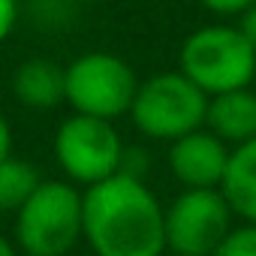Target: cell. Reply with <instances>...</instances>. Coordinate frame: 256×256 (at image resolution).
<instances>
[{"instance_id":"cell-19","label":"cell","mask_w":256,"mask_h":256,"mask_svg":"<svg viewBox=\"0 0 256 256\" xmlns=\"http://www.w3.org/2000/svg\"><path fill=\"white\" fill-rule=\"evenodd\" d=\"M70 4H84L88 6V4H102V0H70Z\"/></svg>"},{"instance_id":"cell-16","label":"cell","mask_w":256,"mask_h":256,"mask_svg":"<svg viewBox=\"0 0 256 256\" xmlns=\"http://www.w3.org/2000/svg\"><path fill=\"white\" fill-rule=\"evenodd\" d=\"M235 28H238V30L244 34V40H247V42L256 48V4L238 16V24H235Z\"/></svg>"},{"instance_id":"cell-21","label":"cell","mask_w":256,"mask_h":256,"mask_svg":"<svg viewBox=\"0 0 256 256\" xmlns=\"http://www.w3.org/2000/svg\"><path fill=\"white\" fill-rule=\"evenodd\" d=\"M253 90H256V76H253Z\"/></svg>"},{"instance_id":"cell-6","label":"cell","mask_w":256,"mask_h":256,"mask_svg":"<svg viewBox=\"0 0 256 256\" xmlns=\"http://www.w3.org/2000/svg\"><path fill=\"white\" fill-rule=\"evenodd\" d=\"M126 145L120 142L112 120L70 114L54 133V160L70 184L94 187L120 172Z\"/></svg>"},{"instance_id":"cell-15","label":"cell","mask_w":256,"mask_h":256,"mask_svg":"<svg viewBox=\"0 0 256 256\" xmlns=\"http://www.w3.org/2000/svg\"><path fill=\"white\" fill-rule=\"evenodd\" d=\"M199 4L214 12V16H229V18H238L244 10H250L256 0H199Z\"/></svg>"},{"instance_id":"cell-18","label":"cell","mask_w":256,"mask_h":256,"mask_svg":"<svg viewBox=\"0 0 256 256\" xmlns=\"http://www.w3.org/2000/svg\"><path fill=\"white\" fill-rule=\"evenodd\" d=\"M0 256H18L16 241H12V238H6V235H0Z\"/></svg>"},{"instance_id":"cell-9","label":"cell","mask_w":256,"mask_h":256,"mask_svg":"<svg viewBox=\"0 0 256 256\" xmlns=\"http://www.w3.org/2000/svg\"><path fill=\"white\" fill-rule=\"evenodd\" d=\"M205 130H211L229 148L250 142L256 136V90H253V84L208 96Z\"/></svg>"},{"instance_id":"cell-1","label":"cell","mask_w":256,"mask_h":256,"mask_svg":"<svg viewBox=\"0 0 256 256\" xmlns=\"http://www.w3.org/2000/svg\"><path fill=\"white\" fill-rule=\"evenodd\" d=\"M82 241L96 256H163L166 205L130 175H112L82 190Z\"/></svg>"},{"instance_id":"cell-4","label":"cell","mask_w":256,"mask_h":256,"mask_svg":"<svg viewBox=\"0 0 256 256\" xmlns=\"http://www.w3.org/2000/svg\"><path fill=\"white\" fill-rule=\"evenodd\" d=\"M205 108L208 94L199 90L181 70H169L154 72L145 82L139 78L133 106L126 114L145 139L172 145L175 139L205 126Z\"/></svg>"},{"instance_id":"cell-13","label":"cell","mask_w":256,"mask_h":256,"mask_svg":"<svg viewBox=\"0 0 256 256\" xmlns=\"http://www.w3.org/2000/svg\"><path fill=\"white\" fill-rule=\"evenodd\" d=\"M211 256H256V223H238L226 232Z\"/></svg>"},{"instance_id":"cell-3","label":"cell","mask_w":256,"mask_h":256,"mask_svg":"<svg viewBox=\"0 0 256 256\" xmlns=\"http://www.w3.org/2000/svg\"><path fill=\"white\" fill-rule=\"evenodd\" d=\"M12 217V241L24 256H66L82 241V190L70 181H40Z\"/></svg>"},{"instance_id":"cell-2","label":"cell","mask_w":256,"mask_h":256,"mask_svg":"<svg viewBox=\"0 0 256 256\" xmlns=\"http://www.w3.org/2000/svg\"><path fill=\"white\" fill-rule=\"evenodd\" d=\"M178 70L208 96L250 88L256 76V48L235 24H205L184 36Z\"/></svg>"},{"instance_id":"cell-5","label":"cell","mask_w":256,"mask_h":256,"mask_svg":"<svg viewBox=\"0 0 256 256\" xmlns=\"http://www.w3.org/2000/svg\"><path fill=\"white\" fill-rule=\"evenodd\" d=\"M136 88V70L114 52H84L64 66V102L76 114L114 124L130 112Z\"/></svg>"},{"instance_id":"cell-17","label":"cell","mask_w":256,"mask_h":256,"mask_svg":"<svg viewBox=\"0 0 256 256\" xmlns=\"http://www.w3.org/2000/svg\"><path fill=\"white\" fill-rule=\"evenodd\" d=\"M10 154H12V126L0 114V160H6Z\"/></svg>"},{"instance_id":"cell-10","label":"cell","mask_w":256,"mask_h":256,"mask_svg":"<svg viewBox=\"0 0 256 256\" xmlns=\"http://www.w3.org/2000/svg\"><path fill=\"white\" fill-rule=\"evenodd\" d=\"M12 96L36 112L64 102V66L52 58H28L12 72Z\"/></svg>"},{"instance_id":"cell-14","label":"cell","mask_w":256,"mask_h":256,"mask_svg":"<svg viewBox=\"0 0 256 256\" xmlns=\"http://www.w3.org/2000/svg\"><path fill=\"white\" fill-rule=\"evenodd\" d=\"M18 16H22V0H0V46L12 36Z\"/></svg>"},{"instance_id":"cell-7","label":"cell","mask_w":256,"mask_h":256,"mask_svg":"<svg viewBox=\"0 0 256 256\" xmlns=\"http://www.w3.org/2000/svg\"><path fill=\"white\" fill-rule=\"evenodd\" d=\"M235 214L220 190H181L166 205V253L211 256Z\"/></svg>"},{"instance_id":"cell-20","label":"cell","mask_w":256,"mask_h":256,"mask_svg":"<svg viewBox=\"0 0 256 256\" xmlns=\"http://www.w3.org/2000/svg\"><path fill=\"white\" fill-rule=\"evenodd\" d=\"M163 256H178V253H163Z\"/></svg>"},{"instance_id":"cell-11","label":"cell","mask_w":256,"mask_h":256,"mask_svg":"<svg viewBox=\"0 0 256 256\" xmlns=\"http://www.w3.org/2000/svg\"><path fill=\"white\" fill-rule=\"evenodd\" d=\"M220 193L226 196V202L238 220L256 223V136L229 151Z\"/></svg>"},{"instance_id":"cell-12","label":"cell","mask_w":256,"mask_h":256,"mask_svg":"<svg viewBox=\"0 0 256 256\" xmlns=\"http://www.w3.org/2000/svg\"><path fill=\"white\" fill-rule=\"evenodd\" d=\"M40 181L42 178L34 163L12 154L6 160H0V214H16L40 187Z\"/></svg>"},{"instance_id":"cell-8","label":"cell","mask_w":256,"mask_h":256,"mask_svg":"<svg viewBox=\"0 0 256 256\" xmlns=\"http://www.w3.org/2000/svg\"><path fill=\"white\" fill-rule=\"evenodd\" d=\"M229 151L226 142L199 126L169 145V169L184 190H220Z\"/></svg>"}]
</instances>
